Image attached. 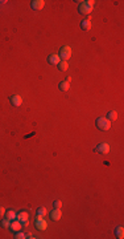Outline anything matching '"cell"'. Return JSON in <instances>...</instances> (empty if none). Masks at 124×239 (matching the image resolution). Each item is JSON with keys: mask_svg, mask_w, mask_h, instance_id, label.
I'll list each match as a JSON object with an SVG mask.
<instances>
[{"mask_svg": "<svg viewBox=\"0 0 124 239\" xmlns=\"http://www.w3.org/2000/svg\"><path fill=\"white\" fill-rule=\"evenodd\" d=\"M15 238H16V239H24V238H25V235H24L22 233H19V231H16Z\"/></svg>", "mask_w": 124, "mask_h": 239, "instance_id": "44dd1931", "label": "cell"}, {"mask_svg": "<svg viewBox=\"0 0 124 239\" xmlns=\"http://www.w3.org/2000/svg\"><path fill=\"white\" fill-rule=\"evenodd\" d=\"M44 7H45V1L44 0H33V1H31V8L34 11H40L42 10Z\"/></svg>", "mask_w": 124, "mask_h": 239, "instance_id": "8992f818", "label": "cell"}, {"mask_svg": "<svg viewBox=\"0 0 124 239\" xmlns=\"http://www.w3.org/2000/svg\"><path fill=\"white\" fill-rule=\"evenodd\" d=\"M115 235H116V238L123 239L124 238V227L123 226H118V227H116V229H115Z\"/></svg>", "mask_w": 124, "mask_h": 239, "instance_id": "8fae6325", "label": "cell"}, {"mask_svg": "<svg viewBox=\"0 0 124 239\" xmlns=\"http://www.w3.org/2000/svg\"><path fill=\"white\" fill-rule=\"evenodd\" d=\"M110 145L107 144V142H102V144H99L98 146H96L95 150L99 153V154H107V153H110Z\"/></svg>", "mask_w": 124, "mask_h": 239, "instance_id": "5b68a950", "label": "cell"}, {"mask_svg": "<svg viewBox=\"0 0 124 239\" xmlns=\"http://www.w3.org/2000/svg\"><path fill=\"white\" fill-rule=\"evenodd\" d=\"M107 118H108L110 121H112V119H116V118H118V113H116L115 110H110L108 113H107Z\"/></svg>", "mask_w": 124, "mask_h": 239, "instance_id": "e0dca14e", "label": "cell"}, {"mask_svg": "<svg viewBox=\"0 0 124 239\" xmlns=\"http://www.w3.org/2000/svg\"><path fill=\"white\" fill-rule=\"evenodd\" d=\"M34 224H36V229L40 230V231H44V230H46V227H48L46 220L44 219L42 217H37V219H36Z\"/></svg>", "mask_w": 124, "mask_h": 239, "instance_id": "277c9868", "label": "cell"}, {"mask_svg": "<svg viewBox=\"0 0 124 239\" xmlns=\"http://www.w3.org/2000/svg\"><path fill=\"white\" fill-rule=\"evenodd\" d=\"M59 59L63 60V61H67V59H70L72 56V48L69 47V45H63V47L59 49Z\"/></svg>", "mask_w": 124, "mask_h": 239, "instance_id": "3957f363", "label": "cell"}, {"mask_svg": "<svg viewBox=\"0 0 124 239\" xmlns=\"http://www.w3.org/2000/svg\"><path fill=\"white\" fill-rule=\"evenodd\" d=\"M5 217L8 218V219H10V220H13V219H16L17 214H16V213H15V211H13V210H10V211H8V213H7V215H5Z\"/></svg>", "mask_w": 124, "mask_h": 239, "instance_id": "ac0fdd59", "label": "cell"}, {"mask_svg": "<svg viewBox=\"0 0 124 239\" xmlns=\"http://www.w3.org/2000/svg\"><path fill=\"white\" fill-rule=\"evenodd\" d=\"M58 69L61 70V72H65V70H67V69H69L67 61H63V60H61V61H59V64H58Z\"/></svg>", "mask_w": 124, "mask_h": 239, "instance_id": "5bb4252c", "label": "cell"}, {"mask_svg": "<svg viewBox=\"0 0 124 239\" xmlns=\"http://www.w3.org/2000/svg\"><path fill=\"white\" fill-rule=\"evenodd\" d=\"M59 61H61V59H59L58 55H50V56L48 57V63H49L50 65H58Z\"/></svg>", "mask_w": 124, "mask_h": 239, "instance_id": "30bf717a", "label": "cell"}, {"mask_svg": "<svg viewBox=\"0 0 124 239\" xmlns=\"http://www.w3.org/2000/svg\"><path fill=\"white\" fill-rule=\"evenodd\" d=\"M53 206H54V209H61L62 207V202L61 201H54Z\"/></svg>", "mask_w": 124, "mask_h": 239, "instance_id": "ffe728a7", "label": "cell"}, {"mask_svg": "<svg viewBox=\"0 0 124 239\" xmlns=\"http://www.w3.org/2000/svg\"><path fill=\"white\" fill-rule=\"evenodd\" d=\"M1 226L4 227V229H8V227L11 226V220L8 219V218H5V219L1 220Z\"/></svg>", "mask_w": 124, "mask_h": 239, "instance_id": "d6986e66", "label": "cell"}, {"mask_svg": "<svg viewBox=\"0 0 124 239\" xmlns=\"http://www.w3.org/2000/svg\"><path fill=\"white\" fill-rule=\"evenodd\" d=\"M81 28L83 29V31H89V29L91 28V21H90V17H87V20H83V21L81 23Z\"/></svg>", "mask_w": 124, "mask_h": 239, "instance_id": "7c38bea8", "label": "cell"}, {"mask_svg": "<svg viewBox=\"0 0 124 239\" xmlns=\"http://www.w3.org/2000/svg\"><path fill=\"white\" fill-rule=\"evenodd\" d=\"M48 214V210H46V207H44V206H41V207H38L37 209V217H45V215Z\"/></svg>", "mask_w": 124, "mask_h": 239, "instance_id": "9a60e30c", "label": "cell"}, {"mask_svg": "<svg viewBox=\"0 0 124 239\" xmlns=\"http://www.w3.org/2000/svg\"><path fill=\"white\" fill-rule=\"evenodd\" d=\"M10 101H11V104H12L13 106H20V105L22 104V98H21V96H19V95L11 96Z\"/></svg>", "mask_w": 124, "mask_h": 239, "instance_id": "52a82bcc", "label": "cell"}, {"mask_svg": "<svg viewBox=\"0 0 124 239\" xmlns=\"http://www.w3.org/2000/svg\"><path fill=\"white\" fill-rule=\"evenodd\" d=\"M95 125L99 130H103V132H104V130H108L110 128H111V121H110L107 117H99V118H96Z\"/></svg>", "mask_w": 124, "mask_h": 239, "instance_id": "7a4b0ae2", "label": "cell"}, {"mask_svg": "<svg viewBox=\"0 0 124 239\" xmlns=\"http://www.w3.org/2000/svg\"><path fill=\"white\" fill-rule=\"evenodd\" d=\"M3 215H5V209L3 206H0V217H3Z\"/></svg>", "mask_w": 124, "mask_h": 239, "instance_id": "7402d4cb", "label": "cell"}, {"mask_svg": "<svg viewBox=\"0 0 124 239\" xmlns=\"http://www.w3.org/2000/svg\"><path fill=\"white\" fill-rule=\"evenodd\" d=\"M61 215H62L61 209H54V210H52V213H50L52 220H59L61 219Z\"/></svg>", "mask_w": 124, "mask_h": 239, "instance_id": "9c48e42d", "label": "cell"}, {"mask_svg": "<svg viewBox=\"0 0 124 239\" xmlns=\"http://www.w3.org/2000/svg\"><path fill=\"white\" fill-rule=\"evenodd\" d=\"M28 217H29V215H28V213H27V211H20L16 218H17V219H19L20 222L22 223V222H25V220H28Z\"/></svg>", "mask_w": 124, "mask_h": 239, "instance_id": "4fadbf2b", "label": "cell"}, {"mask_svg": "<svg viewBox=\"0 0 124 239\" xmlns=\"http://www.w3.org/2000/svg\"><path fill=\"white\" fill-rule=\"evenodd\" d=\"M69 88H70V85H69V82H67V81H62V82H59V89H61L62 92H67V90H69Z\"/></svg>", "mask_w": 124, "mask_h": 239, "instance_id": "2e32d148", "label": "cell"}, {"mask_svg": "<svg viewBox=\"0 0 124 239\" xmlns=\"http://www.w3.org/2000/svg\"><path fill=\"white\" fill-rule=\"evenodd\" d=\"M11 230H12V231H15V233H16V231H20V230H21V227H22V223H21V222H20V220L19 219H13V220H11Z\"/></svg>", "mask_w": 124, "mask_h": 239, "instance_id": "ba28073f", "label": "cell"}, {"mask_svg": "<svg viewBox=\"0 0 124 239\" xmlns=\"http://www.w3.org/2000/svg\"><path fill=\"white\" fill-rule=\"evenodd\" d=\"M94 0H89V1H82L81 4H79V7H78V11H79V13L81 15H89V13L93 11L94 8Z\"/></svg>", "mask_w": 124, "mask_h": 239, "instance_id": "6da1fadb", "label": "cell"}, {"mask_svg": "<svg viewBox=\"0 0 124 239\" xmlns=\"http://www.w3.org/2000/svg\"><path fill=\"white\" fill-rule=\"evenodd\" d=\"M25 238H34V235H33V234H28V235H27V236H25Z\"/></svg>", "mask_w": 124, "mask_h": 239, "instance_id": "603a6c76", "label": "cell"}]
</instances>
